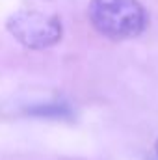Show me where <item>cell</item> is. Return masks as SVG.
Listing matches in <instances>:
<instances>
[{"mask_svg":"<svg viewBox=\"0 0 158 160\" xmlns=\"http://www.w3.org/2000/svg\"><path fill=\"white\" fill-rule=\"evenodd\" d=\"M87 15L99 34L114 41L140 36L149 22L145 8L138 0H91Z\"/></svg>","mask_w":158,"mask_h":160,"instance_id":"1","label":"cell"},{"mask_svg":"<svg viewBox=\"0 0 158 160\" xmlns=\"http://www.w3.org/2000/svg\"><path fill=\"white\" fill-rule=\"evenodd\" d=\"M9 34L28 48H47L62 39V21L48 11L21 8L7 17Z\"/></svg>","mask_w":158,"mask_h":160,"instance_id":"2","label":"cell"},{"mask_svg":"<svg viewBox=\"0 0 158 160\" xmlns=\"http://www.w3.org/2000/svg\"><path fill=\"white\" fill-rule=\"evenodd\" d=\"M153 160H158V140H156V143H155V158Z\"/></svg>","mask_w":158,"mask_h":160,"instance_id":"3","label":"cell"}]
</instances>
